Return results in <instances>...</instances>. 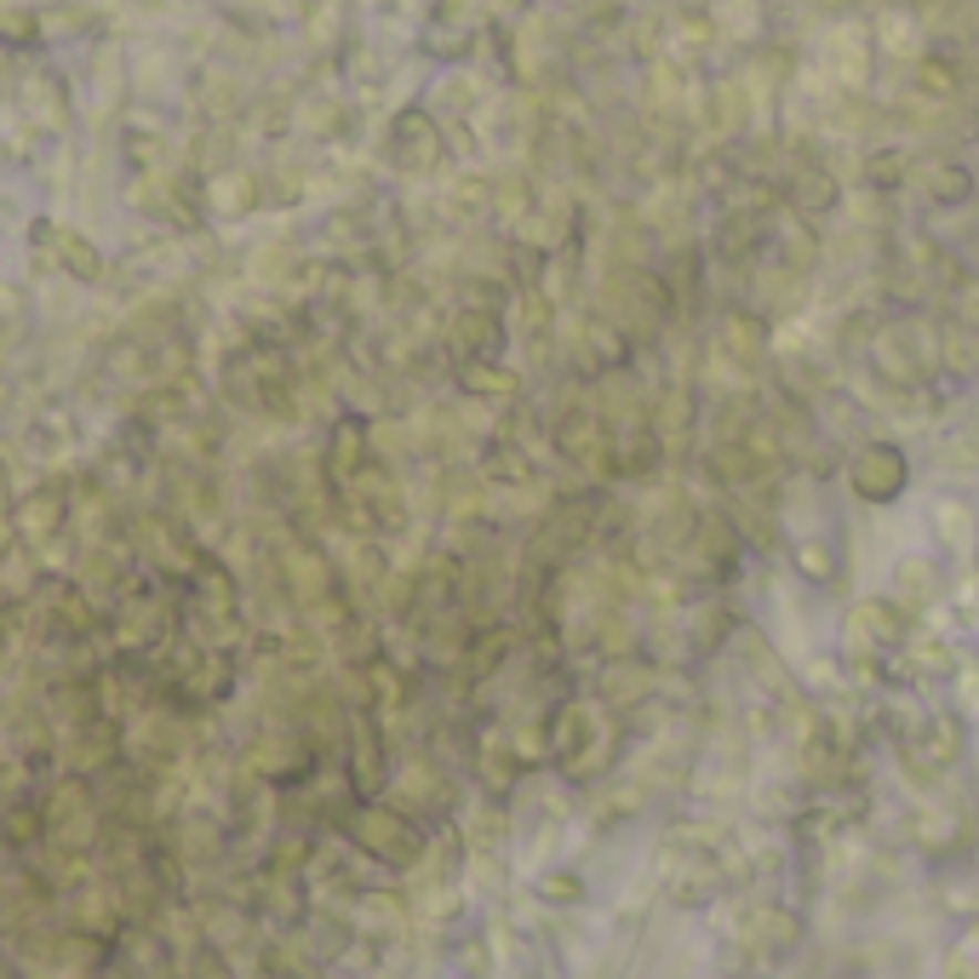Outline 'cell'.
<instances>
[{
	"instance_id": "6da1fadb",
	"label": "cell",
	"mask_w": 979,
	"mask_h": 979,
	"mask_svg": "<svg viewBox=\"0 0 979 979\" xmlns=\"http://www.w3.org/2000/svg\"><path fill=\"white\" fill-rule=\"evenodd\" d=\"M18 527H23L29 538H52V533L63 527V498H58V493H29L23 511H18Z\"/></svg>"
},
{
	"instance_id": "7a4b0ae2",
	"label": "cell",
	"mask_w": 979,
	"mask_h": 979,
	"mask_svg": "<svg viewBox=\"0 0 979 979\" xmlns=\"http://www.w3.org/2000/svg\"><path fill=\"white\" fill-rule=\"evenodd\" d=\"M0 538H7V527H0Z\"/></svg>"
}]
</instances>
